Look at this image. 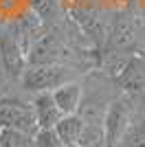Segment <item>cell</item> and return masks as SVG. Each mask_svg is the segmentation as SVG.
<instances>
[{"mask_svg":"<svg viewBox=\"0 0 145 147\" xmlns=\"http://www.w3.org/2000/svg\"><path fill=\"white\" fill-rule=\"evenodd\" d=\"M70 147H79V145H70Z\"/></svg>","mask_w":145,"mask_h":147,"instance_id":"cell-11","label":"cell"},{"mask_svg":"<svg viewBox=\"0 0 145 147\" xmlns=\"http://www.w3.org/2000/svg\"><path fill=\"white\" fill-rule=\"evenodd\" d=\"M51 97H53L55 105L60 108L62 114H75L79 108V101H81V81H66L62 84L60 88L51 90Z\"/></svg>","mask_w":145,"mask_h":147,"instance_id":"cell-6","label":"cell"},{"mask_svg":"<svg viewBox=\"0 0 145 147\" xmlns=\"http://www.w3.org/2000/svg\"><path fill=\"white\" fill-rule=\"evenodd\" d=\"M141 22L132 16H117L112 20V24L108 29V49L117 51V53H130L134 55L132 51L139 49L141 44Z\"/></svg>","mask_w":145,"mask_h":147,"instance_id":"cell-4","label":"cell"},{"mask_svg":"<svg viewBox=\"0 0 145 147\" xmlns=\"http://www.w3.org/2000/svg\"><path fill=\"white\" fill-rule=\"evenodd\" d=\"M0 127L18 129L26 134H35L37 123L33 114V105L16 94H5L0 99Z\"/></svg>","mask_w":145,"mask_h":147,"instance_id":"cell-2","label":"cell"},{"mask_svg":"<svg viewBox=\"0 0 145 147\" xmlns=\"http://www.w3.org/2000/svg\"><path fill=\"white\" fill-rule=\"evenodd\" d=\"M75 79L72 68L64 66V64H31L24 68L22 77V88L29 92H51L55 88H60L62 84Z\"/></svg>","mask_w":145,"mask_h":147,"instance_id":"cell-1","label":"cell"},{"mask_svg":"<svg viewBox=\"0 0 145 147\" xmlns=\"http://www.w3.org/2000/svg\"><path fill=\"white\" fill-rule=\"evenodd\" d=\"M81 127H84V121L77 114H64L53 129H55V134L60 136V141L64 143V147H70V145H77Z\"/></svg>","mask_w":145,"mask_h":147,"instance_id":"cell-7","label":"cell"},{"mask_svg":"<svg viewBox=\"0 0 145 147\" xmlns=\"http://www.w3.org/2000/svg\"><path fill=\"white\" fill-rule=\"evenodd\" d=\"M33 105V114H35V123H37V129L44 127V129H53L57 125L64 114L60 112V108L55 105L51 92H37L35 99L31 101Z\"/></svg>","mask_w":145,"mask_h":147,"instance_id":"cell-5","label":"cell"},{"mask_svg":"<svg viewBox=\"0 0 145 147\" xmlns=\"http://www.w3.org/2000/svg\"><path fill=\"white\" fill-rule=\"evenodd\" d=\"M0 147H33V134L0 127Z\"/></svg>","mask_w":145,"mask_h":147,"instance_id":"cell-9","label":"cell"},{"mask_svg":"<svg viewBox=\"0 0 145 147\" xmlns=\"http://www.w3.org/2000/svg\"><path fill=\"white\" fill-rule=\"evenodd\" d=\"M134 117V105L132 101L123 94L110 101L108 110L103 114V147H117V143L121 141L123 132L127 129L130 121Z\"/></svg>","mask_w":145,"mask_h":147,"instance_id":"cell-3","label":"cell"},{"mask_svg":"<svg viewBox=\"0 0 145 147\" xmlns=\"http://www.w3.org/2000/svg\"><path fill=\"white\" fill-rule=\"evenodd\" d=\"M117 147H145V114L139 119L132 117V121L123 132L121 141L117 143Z\"/></svg>","mask_w":145,"mask_h":147,"instance_id":"cell-8","label":"cell"},{"mask_svg":"<svg viewBox=\"0 0 145 147\" xmlns=\"http://www.w3.org/2000/svg\"><path fill=\"white\" fill-rule=\"evenodd\" d=\"M33 147H64V143L60 141V136L55 134V129H35L33 134Z\"/></svg>","mask_w":145,"mask_h":147,"instance_id":"cell-10","label":"cell"}]
</instances>
